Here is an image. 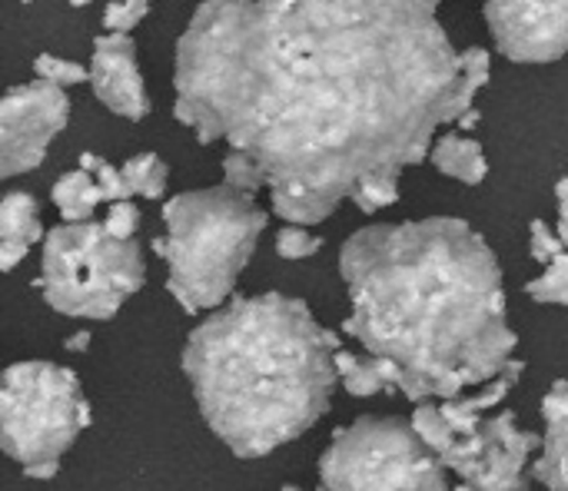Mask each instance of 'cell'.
<instances>
[{
    "mask_svg": "<svg viewBox=\"0 0 568 491\" xmlns=\"http://www.w3.org/2000/svg\"><path fill=\"white\" fill-rule=\"evenodd\" d=\"M463 53L423 0H210L176 40L173 113L260 170L273 213L323 223L459 123Z\"/></svg>",
    "mask_w": 568,
    "mask_h": 491,
    "instance_id": "1",
    "label": "cell"
},
{
    "mask_svg": "<svg viewBox=\"0 0 568 491\" xmlns=\"http://www.w3.org/2000/svg\"><path fill=\"white\" fill-rule=\"evenodd\" d=\"M349 296L343 333L403 372V399H459L499 379L519 336L486 236L459 216L376 223L339 249Z\"/></svg>",
    "mask_w": 568,
    "mask_h": 491,
    "instance_id": "2",
    "label": "cell"
},
{
    "mask_svg": "<svg viewBox=\"0 0 568 491\" xmlns=\"http://www.w3.org/2000/svg\"><path fill=\"white\" fill-rule=\"evenodd\" d=\"M339 349L303 299L233 296L190 333L183 372L213 436L240 459H263L329 412Z\"/></svg>",
    "mask_w": 568,
    "mask_h": 491,
    "instance_id": "3",
    "label": "cell"
},
{
    "mask_svg": "<svg viewBox=\"0 0 568 491\" xmlns=\"http://www.w3.org/2000/svg\"><path fill=\"white\" fill-rule=\"evenodd\" d=\"M163 223L166 236L150 246L166 259V293L186 316H196L233 296L270 219L253 196L213 186L166 200Z\"/></svg>",
    "mask_w": 568,
    "mask_h": 491,
    "instance_id": "4",
    "label": "cell"
},
{
    "mask_svg": "<svg viewBox=\"0 0 568 491\" xmlns=\"http://www.w3.org/2000/svg\"><path fill=\"white\" fill-rule=\"evenodd\" d=\"M143 283L146 263L136 239L120 243L103 223H60L43 239L37 289L60 316L113 319Z\"/></svg>",
    "mask_w": 568,
    "mask_h": 491,
    "instance_id": "5",
    "label": "cell"
},
{
    "mask_svg": "<svg viewBox=\"0 0 568 491\" xmlns=\"http://www.w3.org/2000/svg\"><path fill=\"white\" fill-rule=\"evenodd\" d=\"M90 426L80 379L53 362H13L0 392L3 452L27 472L60 466V456Z\"/></svg>",
    "mask_w": 568,
    "mask_h": 491,
    "instance_id": "6",
    "label": "cell"
},
{
    "mask_svg": "<svg viewBox=\"0 0 568 491\" xmlns=\"http://www.w3.org/2000/svg\"><path fill=\"white\" fill-rule=\"evenodd\" d=\"M316 491H449V479L413 422L363 416L333 432Z\"/></svg>",
    "mask_w": 568,
    "mask_h": 491,
    "instance_id": "7",
    "label": "cell"
},
{
    "mask_svg": "<svg viewBox=\"0 0 568 491\" xmlns=\"http://www.w3.org/2000/svg\"><path fill=\"white\" fill-rule=\"evenodd\" d=\"M542 446L539 436L523 432L516 416L506 409L483 422V429L469 439L453 442V449L439 459L446 472H456L463 485L456 491H529V462Z\"/></svg>",
    "mask_w": 568,
    "mask_h": 491,
    "instance_id": "8",
    "label": "cell"
},
{
    "mask_svg": "<svg viewBox=\"0 0 568 491\" xmlns=\"http://www.w3.org/2000/svg\"><path fill=\"white\" fill-rule=\"evenodd\" d=\"M70 100L53 83L10 86L0 103V176H20L43 163L50 140L67 126Z\"/></svg>",
    "mask_w": 568,
    "mask_h": 491,
    "instance_id": "9",
    "label": "cell"
},
{
    "mask_svg": "<svg viewBox=\"0 0 568 491\" xmlns=\"http://www.w3.org/2000/svg\"><path fill=\"white\" fill-rule=\"evenodd\" d=\"M496 50L513 63H552L568 50V0H489Z\"/></svg>",
    "mask_w": 568,
    "mask_h": 491,
    "instance_id": "10",
    "label": "cell"
},
{
    "mask_svg": "<svg viewBox=\"0 0 568 491\" xmlns=\"http://www.w3.org/2000/svg\"><path fill=\"white\" fill-rule=\"evenodd\" d=\"M90 86L97 100L126 120H143L150 113V96L136 67V43L133 37L103 33L93 40L90 57Z\"/></svg>",
    "mask_w": 568,
    "mask_h": 491,
    "instance_id": "11",
    "label": "cell"
},
{
    "mask_svg": "<svg viewBox=\"0 0 568 491\" xmlns=\"http://www.w3.org/2000/svg\"><path fill=\"white\" fill-rule=\"evenodd\" d=\"M542 456L532 462V479L549 491H568V379H556L542 399Z\"/></svg>",
    "mask_w": 568,
    "mask_h": 491,
    "instance_id": "12",
    "label": "cell"
},
{
    "mask_svg": "<svg viewBox=\"0 0 568 491\" xmlns=\"http://www.w3.org/2000/svg\"><path fill=\"white\" fill-rule=\"evenodd\" d=\"M40 239H47L43 226H40V206L30 193H7L0 203V269L13 273L17 263L30 253V246H37Z\"/></svg>",
    "mask_w": 568,
    "mask_h": 491,
    "instance_id": "13",
    "label": "cell"
},
{
    "mask_svg": "<svg viewBox=\"0 0 568 491\" xmlns=\"http://www.w3.org/2000/svg\"><path fill=\"white\" fill-rule=\"evenodd\" d=\"M523 372H526V362H523V359H513V362H509V369H506L499 379H493L483 392H476L473 399H453V402H443L439 409H443L446 422L453 426V432H456L459 439L476 436V432L483 429V416H486L489 409H496V406H503V402H506V396L519 386Z\"/></svg>",
    "mask_w": 568,
    "mask_h": 491,
    "instance_id": "14",
    "label": "cell"
},
{
    "mask_svg": "<svg viewBox=\"0 0 568 491\" xmlns=\"http://www.w3.org/2000/svg\"><path fill=\"white\" fill-rule=\"evenodd\" d=\"M336 372H339V382L346 386V392L356 399H369L379 392H399L403 396V372L386 359L356 356V352L339 349L336 352Z\"/></svg>",
    "mask_w": 568,
    "mask_h": 491,
    "instance_id": "15",
    "label": "cell"
},
{
    "mask_svg": "<svg viewBox=\"0 0 568 491\" xmlns=\"http://www.w3.org/2000/svg\"><path fill=\"white\" fill-rule=\"evenodd\" d=\"M429 163L443 173V176H453L466 186H479L489 173V163H486V153L479 146V140H469L463 133H449V136H439L433 153H429Z\"/></svg>",
    "mask_w": 568,
    "mask_h": 491,
    "instance_id": "16",
    "label": "cell"
},
{
    "mask_svg": "<svg viewBox=\"0 0 568 491\" xmlns=\"http://www.w3.org/2000/svg\"><path fill=\"white\" fill-rule=\"evenodd\" d=\"M53 206L60 213V219L67 226H77V223H93V213L97 206L103 203V190L97 186V180L83 170H73V173H63L53 190Z\"/></svg>",
    "mask_w": 568,
    "mask_h": 491,
    "instance_id": "17",
    "label": "cell"
},
{
    "mask_svg": "<svg viewBox=\"0 0 568 491\" xmlns=\"http://www.w3.org/2000/svg\"><path fill=\"white\" fill-rule=\"evenodd\" d=\"M123 183L130 190V196H146V200H160L166 193V163L156 156V153H140V156H130L123 166Z\"/></svg>",
    "mask_w": 568,
    "mask_h": 491,
    "instance_id": "18",
    "label": "cell"
},
{
    "mask_svg": "<svg viewBox=\"0 0 568 491\" xmlns=\"http://www.w3.org/2000/svg\"><path fill=\"white\" fill-rule=\"evenodd\" d=\"M489 63H493L489 60V50H483V47L463 50V80H459V100H456L459 120L476 110V96L489 83Z\"/></svg>",
    "mask_w": 568,
    "mask_h": 491,
    "instance_id": "19",
    "label": "cell"
},
{
    "mask_svg": "<svg viewBox=\"0 0 568 491\" xmlns=\"http://www.w3.org/2000/svg\"><path fill=\"white\" fill-rule=\"evenodd\" d=\"M413 429H416V436L426 442V449L436 456V459H443L449 449H453V442H456V432H453V426L446 422V416H443V409L439 406H429V402H423V406H416V412H413Z\"/></svg>",
    "mask_w": 568,
    "mask_h": 491,
    "instance_id": "20",
    "label": "cell"
},
{
    "mask_svg": "<svg viewBox=\"0 0 568 491\" xmlns=\"http://www.w3.org/2000/svg\"><path fill=\"white\" fill-rule=\"evenodd\" d=\"M526 293L546 306H568V253H562L552 266H546L539 279L526 283Z\"/></svg>",
    "mask_w": 568,
    "mask_h": 491,
    "instance_id": "21",
    "label": "cell"
},
{
    "mask_svg": "<svg viewBox=\"0 0 568 491\" xmlns=\"http://www.w3.org/2000/svg\"><path fill=\"white\" fill-rule=\"evenodd\" d=\"M77 166L97 180V186L103 190V200H110V203H126V200H130V190H126V183H123V173H120L113 163H106L103 156H97V153H80V163H77Z\"/></svg>",
    "mask_w": 568,
    "mask_h": 491,
    "instance_id": "22",
    "label": "cell"
},
{
    "mask_svg": "<svg viewBox=\"0 0 568 491\" xmlns=\"http://www.w3.org/2000/svg\"><path fill=\"white\" fill-rule=\"evenodd\" d=\"M399 200V173H386V176H373L366 183L356 186L353 193V203L363 209V213H379L386 206H393Z\"/></svg>",
    "mask_w": 568,
    "mask_h": 491,
    "instance_id": "23",
    "label": "cell"
},
{
    "mask_svg": "<svg viewBox=\"0 0 568 491\" xmlns=\"http://www.w3.org/2000/svg\"><path fill=\"white\" fill-rule=\"evenodd\" d=\"M33 70L43 83H53V86H73V83H83L90 80V70L73 63V60H63V57H53V53H40L33 60Z\"/></svg>",
    "mask_w": 568,
    "mask_h": 491,
    "instance_id": "24",
    "label": "cell"
},
{
    "mask_svg": "<svg viewBox=\"0 0 568 491\" xmlns=\"http://www.w3.org/2000/svg\"><path fill=\"white\" fill-rule=\"evenodd\" d=\"M223 186H230V190H236V193H243V196H253L256 200V193L266 186L263 183V176H260V170L253 166V160L250 156H243V153H226V160H223Z\"/></svg>",
    "mask_w": 568,
    "mask_h": 491,
    "instance_id": "25",
    "label": "cell"
},
{
    "mask_svg": "<svg viewBox=\"0 0 568 491\" xmlns=\"http://www.w3.org/2000/svg\"><path fill=\"white\" fill-rule=\"evenodd\" d=\"M150 13V3L146 0H116V3H106L103 10V27L110 33H120V37H130V30Z\"/></svg>",
    "mask_w": 568,
    "mask_h": 491,
    "instance_id": "26",
    "label": "cell"
},
{
    "mask_svg": "<svg viewBox=\"0 0 568 491\" xmlns=\"http://www.w3.org/2000/svg\"><path fill=\"white\" fill-rule=\"evenodd\" d=\"M323 249V239L306 233L303 226H283L276 233V253L283 259H306V256H316Z\"/></svg>",
    "mask_w": 568,
    "mask_h": 491,
    "instance_id": "27",
    "label": "cell"
},
{
    "mask_svg": "<svg viewBox=\"0 0 568 491\" xmlns=\"http://www.w3.org/2000/svg\"><path fill=\"white\" fill-rule=\"evenodd\" d=\"M562 239H559V233H552L542 219H532V226H529V253H532V259L536 263H542V266H552L559 256H562Z\"/></svg>",
    "mask_w": 568,
    "mask_h": 491,
    "instance_id": "28",
    "label": "cell"
},
{
    "mask_svg": "<svg viewBox=\"0 0 568 491\" xmlns=\"http://www.w3.org/2000/svg\"><path fill=\"white\" fill-rule=\"evenodd\" d=\"M106 233L120 243H133L136 229H140V209L126 200V203H113L106 213Z\"/></svg>",
    "mask_w": 568,
    "mask_h": 491,
    "instance_id": "29",
    "label": "cell"
},
{
    "mask_svg": "<svg viewBox=\"0 0 568 491\" xmlns=\"http://www.w3.org/2000/svg\"><path fill=\"white\" fill-rule=\"evenodd\" d=\"M556 200H559V239L568 249V176L556 183Z\"/></svg>",
    "mask_w": 568,
    "mask_h": 491,
    "instance_id": "30",
    "label": "cell"
},
{
    "mask_svg": "<svg viewBox=\"0 0 568 491\" xmlns=\"http://www.w3.org/2000/svg\"><path fill=\"white\" fill-rule=\"evenodd\" d=\"M87 346H90V333H87V329L73 333V336H70V339L63 342V349H67V352H83Z\"/></svg>",
    "mask_w": 568,
    "mask_h": 491,
    "instance_id": "31",
    "label": "cell"
},
{
    "mask_svg": "<svg viewBox=\"0 0 568 491\" xmlns=\"http://www.w3.org/2000/svg\"><path fill=\"white\" fill-rule=\"evenodd\" d=\"M283 491H303L300 485H283Z\"/></svg>",
    "mask_w": 568,
    "mask_h": 491,
    "instance_id": "32",
    "label": "cell"
}]
</instances>
